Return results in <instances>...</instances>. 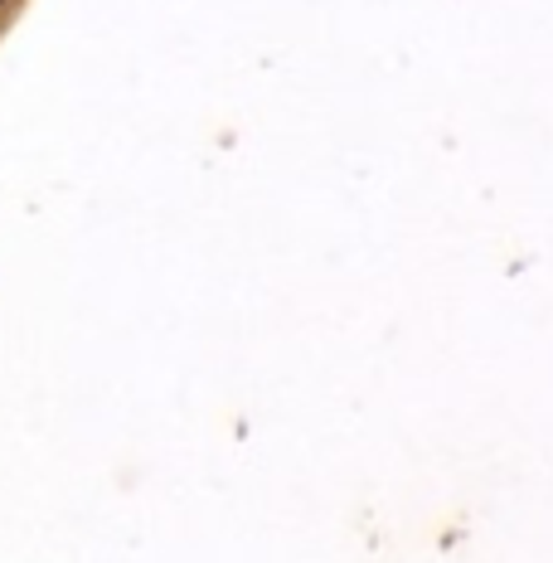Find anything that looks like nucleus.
<instances>
[{
	"mask_svg": "<svg viewBox=\"0 0 553 563\" xmlns=\"http://www.w3.org/2000/svg\"><path fill=\"white\" fill-rule=\"evenodd\" d=\"M0 5H5V0H0Z\"/></svg>",
	"mask_w": 553,
	"mask_h": 563,
	"instance_id": "obj_1",
	"label": "nucleus"
}]
</instances>
